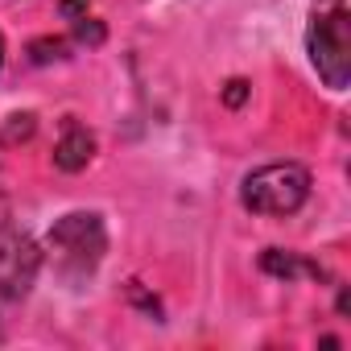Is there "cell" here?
<instances>
[{
    "mask_svg": "<svg viewBox=\"0 0 351 351\" xmlns=\"http://www.w3.org/2000/svg\"><path fill=\"white\" fill-rule=\"evenodd\" d=\"M0 343H5V330H0Z\"/></svg>",
    "mask_w": 351,
    "mask_h": 351,
    "instance_id": "obj_12",
    "label": "cell"
},
{
    "mask_svg": "<svg viewBox=\"0 0 351 351\" xmlns=\"http://www.w3.org/2000/svg\"><path fill=\"white\" fill-rule=\"evenodd\" d=\"M62 58H71V42L66 38H38V42H29V62L34 66L62 62Z\"/></svg>",
    "mask_w": 351,
    "mask_h": 351,
    "instance_id": "obj_7",
    "label": "cell"
},
{
    "mask_svg": "<svg viewBox=\"0 0 351 351\" xmlns=\"http://www.w3.org/2000/svg\"><path fill=\"white\" fill-rule=\"evenodd\" d=\"M306 199H310V169L298 161H269L240 182L244 211L265 215V219H285L302 211Z\"/></svg>",
    "mask_w": 351,
    "mask_h": 351,
    "instance_id": "obj_3",
    "label": "cell"
},
{
    "mask_svg": "<svg viewBox=\"0 0 351 351\" xmlns=\"http://www.w3.org/2000/svg\"><path fill=\"white\" fill-rule=\"evenodd\" d=\"M42 261H46L42 244L25 228H17L13 219H0V298L21 302L34 289V281L42 273Z\"/></svg>",
    "mask_w": 351,
    "mask_h": 351,
    "instance_id": "obj_4",
    "label": "cell"
},
{
    "mask_svg": "<svg viewBox=\"0 0 351 351\" xmlns=\"http://www.w3.org/2000/svg\"><path fill=\"white\" fill-rule=\"evenodd\" d=\"M104 38H108V29H104L95 17H87V13H83V17L75 21V42H83V46H99Z\"/></svg>",
    "mask_w": 351,
    "mask_h": 351,
    "instance_id": "obj_8",
    "label": "cell"
},
{
    "mask_svg": "<svg viewBox=\"0 0 351 351\" xmlns=\"http://www.w3.org/2000/svg\"><path fill=\"white\" fill-rule=\"evenodd\" d=\"M91 157H95V132L75 124V120H66V128H62V136L54 145V165L62 173H79V169H87Z\"/></svg>",
    "mask_w": 351,
    "mask_h": 351,
    "instance_id": "obj_5",
    "label": "cell"
},
{
    "mask_svg": "<svg viewBox=\"0 0 351 351\" xmlns=\"http://www.w3.org/2000/svg\"><path fill=\"white\" fill-rule=\"evenodd\" d=\"M5 54H9V50H5V34H0V71H5Z\"/></svg>",
    "mask_w": 351,
    "mask_h": 351,
    "instance_id": "obj_11",
    "label": "cell"
},
{
    "mask_svg": "<svg viewBox=\"0 0 351 351\" xmlns=\"http://www.w3.org/2000/svg\"><path fill=\"white\" fill-rule=\"evenodd\" d=\"M104 252H108V228H104V219L95 211H71V215H62L46 232V248H42V256H50L54 269H58V277H66V281L91 277L99 269Z\"/></svg>",
    "mask_w": 351,
    "mask_h": 351,
    "instance_id": "obj_2",
    "label": "cell"
},
{
    "mask_svg": "<svg viewBox=\"0 0 351 351\" xmlns=\"http://www.w3.org/2000/svg\"><path fill=\"white\" fill-rule=\"evenodd\" d=\"M306 54L330 91L351 83V9L347 0H314L306 21Z\"/></svg>",
    "mask_w": 351,
    "mask_h": 351,
    "instance_id": "obj_1",
    "label": "cell"
},
{
    "mask_svg": "<svg viewBox=\"0 0 351 351\" xmlns=\"http://www.w3.org/2000/svg\"><path fill=\"white\" fill-rule=\"evenodd\" d=\"M248 91H252L248 79H232V83L223 87V104H228V108H240V104L248 99Z\"/></svg>",
    "mask_w": 351,
    "mask_h": 351,
    "instance_id": "obj_9",
    "label": "cell"
},
{
    "mask_svg": "<svg viewBox=\"0 0 351 351\" xmlns=\"http://www.w3.org/2000/svg\"><path fill=\"white\" fill-rule=\"evenodd\" d=\"M58 13H62L66 21H79V17L87 13V0H62V5H58Z\"/></svg>",
    "mask_w": 351,
    "mask_h": 351,
    "instance_id": "obj_10",
    "label": "cell"
},
{
    "mask_svg": "<svg viewBox=\"0 0 351 351\" xmlns=\"http://www.w3.org/2000/svg\"><path fill=\"white\" fill-rule=\"evenodd\" d=\"M261 269L269 273V277H281V281H298V277H326L314 261H306V256H298V252H285V248H265L261 252Z\"/></svg>",
    "mask_w": 351,
    "mask_h": 351,
    "instance_id": "obj_6",
    "label": "cell"
}]
</instances>
